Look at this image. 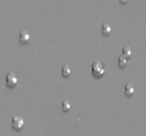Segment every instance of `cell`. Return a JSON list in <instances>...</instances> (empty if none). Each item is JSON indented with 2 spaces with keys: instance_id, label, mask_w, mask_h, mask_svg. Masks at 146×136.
I'll return each mask as SVG.
<instances>
[{
  "instance_id": "5b68a950",
  "label": "cell",
  "mask_w": 146,
  "mask_h": 136,
  "mask_svg": "<svg viewBox=\"0 0 146 136\" xmlns=\"http://www.w3.org/2000/svg\"><path fill=\"white\" fill-rule=\"evenodd\" d=\"M135 93V89L133 87V86L130 83L126 84L125 87V93L127 97H131Z\"/></svg>"
},
{
  "instance_id": "9c48e42d",
  "label": "cell",
  "mask_w": 146,
  "mask_h": 136,
  "mask_svg": "<svg viewBox=\"0 0 146 136\" xmlns=\"http://www.w3.org/2000/svg\"><path fill=\"white\" fill-rule=\"evenodd\" d=\"M131 54H132V51L129 46H125V47L123 48V55L125 57H126L128 58V57H130L131 56Z\"/></svg>"
},
{
  "instance_id": "8992f818",
  "label": "cell",
  "mask_w": 146,
  "mask_h": 136,
  "mask_svg": "<svg viewBox=\"0 0 146 136\" xmlns=\"http://www.w3.org/2000/svg\"><path fill=\"white\" fill-rule=\"evenodd\" d=\"M102 34H103L108 35V34H110L111 32H112V28H111V26H110L108 23L105 22V23H103L102 26Z\"/></svg>"
},
{
  "instance_id": "52a82bcc",
  "label": "cell",
  "mask_w": 146,
  "mask_h": 136,
  "mask_svg": "<svg viewBox=\"0 0 146 136\" xmlns=\"http://www.w3.org/2000/svg\"><path fill=\"white\" fill-rule=\"evenodd\" d=\"M119 66L120 67V68H125V67H126V65H127V62H128V61H127V57H125L124 55L123 56H120L119 57Z\"/></svg>"
},
{
  "instance_id": "7a4b0ae2",
  "label": "cell",
  "mask_w": 146,
  "mask_h": 136,
  "mask_svg": "<svg viewBox=\"0 0 146 136\" xmlns=\"http://www.w3.org/2000/svg\"><path fill=\"white\" fill-rule=\"evenodd\" d=\"M12 123V127L15 130H21L23 128V127L24 126V120L19 116H14L11 121Z\"/></svg>"
},
{
  "instance_id": "30bf717a",
  "label": "cell",
  "mask_w": 146,
  "mask_h": 136,
  "mask_svg": "<svg viewBox=\"0 0 146 136\" xmlns=\"http://www.w3.org/2000/svg\"><path fill=\"white\" fill-rule=\"evenodd\" d=\"M70 109V104L68 102V101H64L63 103H62V110H64V111H68Z\"/></svg>"
},
{
  "instance_id": "ba28073f",
  "label": "cell",
  "mask_w": 146,
  "mask_h": 136,
  "mask_svg": "<svg viewBox=\"0 0 146 136\" xmlns=\"http://www.w3.org/2000/svg\"><path fill=\"white\" fill-rule=\"evenodd\" d=\"M71 73V70L70 69V67L67 66V65H64L63 68H62V75L64 76V77H68Z\"/></svg>"
},
{
  "instance_id": "6da1fadb",
  "label": "cell",
  "mask_w": 146,
  "mask_h": 136,
  "mask_svg": "<svg viewBox=\"0 0 146 136\" xmlns=\"http://www.w3.org/2000/svg\"><path fill=\"white\" fill-rule=\"evenodd\" d=\"M91 69H92V74L96 77H101L104 75V72H105L104 66L100 62H95L92 64Z\"/></svg>"
},
{
  "instance_id": "3957f363",
  "label": "cell",
  "mask_w": 146,
  "mask_h": 136,
  "mask_svg": "<svg viewBox=\"0 0 146 136\" xmlns=\"http://www.w3.org/2000/svg\"><path fill=\"white\" fill-rule=\"evenodd\" d=\"M5 81H6V85L9 87H14L17 86V82H18V79L17 77V76L13 73H9L6 75L5 77Z\"/></svg>"
},
{
  "instance_id": "8fae6325",
  "label": "cell",
  "mask_w": 146,
  "mask_h": 136,
  "mask_svg": "<svg viewBox=\"0 0 146 136\" xmlns=\"http://www.w3.org/2000/svg\"><path fill=\"white\" fill-rule=\"evenodd\" d=\"M119 1H120V3H122V4H125V3H127L128 0H119Z\"/></svg>"
},
{
  "instance_id": "277c9868",
  "label": "cell",
  "mask_w": 146,
  "mask_h": 136,
  "mask_svg": "<svg viewBox=\"0 0 146 136\" xmlns=\"http://www.w3.org/2000/svg\"><path fill=\"white\" fill-rule=\"evenodd\" d=\"M19 41L23 44H26L30 40V34L27 30H22L19 34Z\"/></svg>"
}]
</instances>
